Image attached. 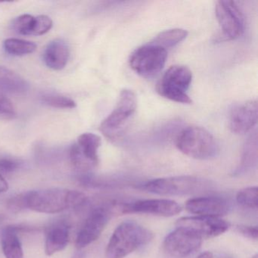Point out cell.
I'll use <instances>...</instances> for the list:
<instances>
[{"mask_svg":"<svg viewBox=\"0 0 258 258\" xmlns=\"http://www.w3.org/2000/svg\"><path fill=\"white\" fill-rule=\"evenodd\" d=\"M25 208L43 214H58L87 203L85 194L76 190L52 188L24 192Z\"/></svg>","mask_w":258,"mask_h":258,"instance_id":"obj_1","label":"cell"},{"mask_svg":"<svg viewBox=\"0 0 258 258\" xmlns=\"http://www.w3.org/2000/svg\"><path fill=\"white\" fill-rule=\"evenodd\" d=\"M153 232L137 222L126 220L117 226L107 244L106 258H124L153 239Z\"/></svg>","mask_w":258,"mask_h":258,"instance_id":"obj_2","label":"cell"},{"mask_svg":"<svg viewBox=\"0 0 258 258\" xmlns=\"http://www.w3.org/2000/svg\"><path fill=\"white\" fill-rule=\"evenodd\" d=\"M139 188L160 196H197L208 194L215 188L212 181L194 176L158 178L139 185Z\"/></svg>","mask_w":258,"mask_h":258,"instance_id":"obj_3","label":"cell"},{"mask_svg":"<svg viewBox=\"0 0 258 258\" xmlns=\"http://www.w3.org/2000/svg\"><path fill=\"white\" fill-rule=\"evenodd\" d=\"M176 146L182 154L197 160L211 159L219 152L218 144L212 134L197 126L182 130L176 138Z\"/></svg>","mask_w":258,"mask_h":258,"instance_id":"obj_4","label":"cell"},{"mask_svg":"<svg viewBox=\"0 0 258 258\" xmlns=\"http://www.w3.org/2000/svg\"><path fill=\"white\" fill-rule=\"evenodd\" d=\"M192 80V73L185 66H173L167 69L157 86L158 94L177 103L191 104L187 94Z\"/></svg>","mask_w":258,"mask_h":258,"instance_id":"obj_5","label":"cell"},{"mask_svg":"<svg viewBox=\"0 0 258 258\" xmlns=\"http://www.w3.org/2000/svg\"><path fill=\"white\" fill-rule=\"evenodd\" d=\"M167 58V49L150 43L134 51L130 66L140 76L152 78L162 71Z\"/></svg>","mask_w":258,"mask_h":258,"instance_id":"obj_6","label":"cell"},{"mask_svg":"<svg viewBox=\"0 0 258 258\" xmlns=\"http://www.w3.org/2000/svg\"><path fill=\"white\" fill-rule=\"evenodd\" d=\"M202 240L193 231L176 226L164 238L163 251L167 258H186L199 250Z\"/></svg>","mask_w":258,"mask_h":258,"instance_id":"obj_7","label":"cell"},{"mask_svg":"<svg viewBox=\"0 0 258 258\" xmlns=\"http://www.w3.org/2000/svg\"><path fill=\"white\" fill-rule=\"evenodd\" d=\"M100 146L99 136L91 133L81 134L70 149L72 165L84 173L96 167L99 162L98 152Z\"/></svg>","mask_w":258,"mask_h":258,"instance_id":"obj_8","label":"cell"},{"mask_svg":"<svg viewBox=\"0 0 258 258\" xmlns=\"http://www.w3.org/2000/svg\"><path fill=\"white\" fill-rule=\"evenodd\" d=\"M111 205H99L90 211L77 235L78 249L87 247L100 237L111 219Z\"/></svg>","mask_w":258,"mask_h":258,"instance_id":"obj_9","label":"cell"},{"mask_svg":"<svg viewBox=\"0 0 258 258\" xmlns=\"http://www.w3.org/2000/svg\"><path fill=\"white\" fill-rule=\"evenodd\" d=\"M137 107L135 93L131 90H122L115 108L101 124L102 134L108 138H113L116 135V131L121 128L135 113Z\"/></svg>","mask_w":258,"mask_h":258,"instance_id":"obj_10","label":"cell"},{"mask_svg":"<svg viewBox=\"0 0 258 258\" xmlns=\"http://www.w3.org/2000/svg\"><path fill=\"white\" fill-rule=\"evenodd\" d=\"M215 14L220 29L229 40L239 38L244 34V16L236 3L230 0L216 2Z\"/></svg>","mask_w":258,"mask_h":258,"instance_id":"obj_11","label":"cell"},{"mask_svg":"<svg viewBox=\"0 0 258 258\" xmlns=\"http://www.w3.org/2000/svg\"><path fill=\"white\" fill-rule=\"evenodd\" d=\"M123 214H152L160 217H170L180 214V205L170 199H144L126 202L120 207Z\"/></svg>","mask_w":258,"mask_h":258,"instance_id":"obj_12","label":"cell"},{"mask_svg":"<svg viewBox=\"0 0 258 258\" xmlns=\"http://www.w3.org/2000/svg\"><path fill=\"white\" fill-rule=\"evenodd\" d=\"M176 226L186 228L199 235L202 239H208L226 232L230 227V223L221 217L191 216L179 219Z\"/></svg>","mask_w":258,"mask_h":258,"instance_id":"obj_13","label":"cell"},{"mask_svg":"<svg viewBox=\"0 0 258 258\" xmlns=\"http://www.w3.org/2000/svg\"><path fill=\"white\" fill-rule=\"evenodd\" d=\"M185 207L190 214L204 217H223L231 210L230 202L225 198L217 196L191 198L185 202Z\"/></svg>","mask_w":258,"mask_h":258,"instance_id":"obj_14","label":"cell"},{"mask_svg":"<svg viewBox=\"0 0 258 258\" xmlns=\"http://www.w3.org/2000/svg\"><path fill=\"white\" fill-rule=\"evenodd\" d=\"M257 100L252 99L236 105L229 114V128L235 134L249 132L257 122Z\"/></svg>","mask_w":258,"mask_h":258,"instance_id":"obj_15","label":"cell"},{"mask_svg":"<svg viewBox=\"0 0 258 258\" xmlns=\"http://www.w3.org/2000/svg\"><path fill=\"white\" fill-rule=\"evenodd\" d=\"M70 226L67 222L57 221L47 228L45 241V253L52 256L67 247L70 239Z\"/></svg>","mask_w":258,"mask_h":258,"instance_id":"obj_16","label":"cell"},{"mask_svg":"<svg viewBox=\"0 0 258 258\" xmlns=\"http://www.w3.org/2000/svg\"><path fill=\"white\" fill-rule=\"evenodd\" d=\"M70 56V51L66 42L61 39L52 40L43 52V61L49 69L61 70L66 67Z\"/></svg>","mask_w":258,"mask_h":258,"instance_id":"obj_17","label":"cell"},{"mask_svg":"<svg viewBox=\"0 0 258 258\" xmlns=\"http://www.w3.org/2000/svg\"><path fill=\"white\" fill-rule=\"evenodd\" d=\"M22 228L11 225L3 230L1 247L6 258H24L22 241L19 236Z\"/></svg>","mask_w":258,"mask_h":258,"instance_id":"obj_18","label":"cell"},{"mask_svg":"<svg viewBox=\"0 0 258 258\" xmlns=\"http://www.w3.org/2000/svg\"><path fill=\"white\" fill-rule=\"evenodd\" d=\"M28 84L10 69L0 66V92L4 94H22L28 91Z\"/></svg>","mask_w":258,"mask_h":258,"instance_id":"obj_19","label":"cell"},{"mask_svg":"<svg viewBox=\"0 0 258 258\" xmlns=\"http://www.w3.org/2000/svg\"><path fill=\"white\" fill-rule=\"evenodd\" d=\"M257 163V149H256V140H250L245 145L241 163L233 172L234 176H240L248 172L251 171L256 167Z\"/></svg>","mask_w":258,"mask_h":258,"instance_id":"obj_20","label":"cell"},{"mask_svg":"<svg viewBox=\"0 0 258 258\" xmlns=\"http://www.w3.org/2000/svg\"><path fill=\"white\" fill-rule=\"evenodd\" d=\"M188 36V32L181 28L167 30L156 36L151 43L161 46L164 49L173 47L183 41Z\"/></svg>","mask_w":258,"mask_h":258,"instance_id":"obj_21","label":"cell"},{"mask_svg":"<svg viewBox=\"0 0 258 258\" xmlns=\"http://www.w3.org/2000/svg\"><path fill=\"white\" fill-rule=\"evenodd\" d=\"M4 46L7 53L16 56L33 53L37 49L35 43L22 39H7L4 41Z\"/></svg>","mask_w":258,"mask_h":258,"instance_id":"obj_22","label":"cell"},{"mask_svg":"<svg viewBox=\"0 0 258 258\" xmlns=\"http://www.w3.org/2000/svg\"><path fill=\"white\" fill-rule=\"evenodd\" d=\"M258 188L256 186L247 187L238 191L236 202L240 206L247 209H257Z\"/></svg>","mask_w":258,"mask_h":258,"instance_id":"obj_23","label":"cell"},{"mask_svg":"<svg viewBox=\"0 0 258 258\" xmlns=\"http://www.w3.org/2000/svg\"><path fill=\"white\" fill-rule=\"evenodd\" d=\"M36 17L31 15H22L15 20L13 28L18 34L33 35L35 27Z\"/></svg>","mask_w":258,"mask_h":258,"instance_id":"obj_24","label":"cell"},{"mask_svg":"<svg viewBox=\"0 0 258 258\" xmlns=\"http://www.w3.org/2000/svg\"><path fill=\"white\" fill-rule=\"evenodd\" d=\"M43 102L46 105L52 108L72 109L77 106L76 102L73 99L58 94H46L43 96Z\"/></svg>","mask_w":258,"mask_h":258,"instance_id":"obj_25","label":"cell"},{"mask_svg":"<svg viewBox=\"0 0 258 258\" xmlns=\"http://www.w3.org/2000/svg\"><path fill=\"white\" fill-rule=\"evenodd\" d=\"M16 109L7 95L0 92V119L13 120L16 117Z\"/></svg>","mask_w":258,"mask_h":258,"instance_id":"obj_26","label":"cell"},{"mask_svg":"<svg viewBox=\"0 0 258 258\" xmlns=\"http://www.w3.org/2000/svg\"><path fill=\"white\" fill-rule=\"evenodd\" d=\"M52 19L46 16H39L37 17V25H36L34 36L43 35L50 31L52 28Z\"/></svg>","mask_w":258,"mask_h":258,"instance_id":"obj_27","label":"cell"},{"mask_svg":"<svg viewBox=\"0 0 258 258\" xmlns=\"http://www.w3.org/2000/svg\"><path fill=\"white\" fill-rule=\"evenodd\" d=\"M21 163L13 158H1L0 159V174H8L16 171L20 167Z\"/></svg>","mask_w":258,"mask_h":258,"instance_id":"obj_28","label":"cell"},{"mask_svg":"<svg viewBox=\"0 0 258 258\" xmlns=\"http://www.w3.org/2000/svg\"><path fill=\"white\" fill-rule=\"evenodd\" d=\"M235 230L245 238L256 241L258 238V229L256 226L238 225L235 226Z\"/></svg>","mask_w":258,"mask_h":258,"instance_id":"obj_29","label":"cell"},{"mask_svg":"<svg viewBox=\"0 0 258 258\" xmlns=\"http://www.w3.org/2000/svg\"><path fill=\"white\" fill-rule=\"evenodd\" d=\"M8 182L4 179V176L0 174V193L6 192V191H8Z\"/></svg>","mask_w":258,"mask_h":258,"instance_id":"obj_30","label":"cell"},{"mask_svg":"<svg viewBox=\"0 0 258 258\" xmlns=\"http://www.w3.org/2000/svg\"><path fill=\"white\" fill-rule=\"evenodd\" d=\"M196 258H214V254L211 251H204L199 253V256Z\"/></svg>","mask_w":258,"mask_h":258,"instance_id":"obj_31","label":"cell"},{"mask_svg":"<svg viewBox=\"0 0 258 258\" xmlns=\"http://www.w3.org/2000/svg\"><path fill=\"white\" fill-rule=\"evenodd\" d=\"M73 258H85V255L82 253V252H78V253L73 256Z\"/></svg>","mask_w":258,"mask_h":258,"instance_id":"obj_32","label":"cell"},{"mask_svg":"<svg viewBox=\"0 0 258 258\" xmlns=\"http://www.w3.org/2000/svg\"><path fill=\"white\" fill-rule=\"evenodd\" d=\"M218 258H233L232 256H229L228 254H220V256H218Z\"/></svg>","mask_w":258,"mask_h":258,"instance_id":"obj_33","label":"cell"},{"mask_svg":"<svg viewBox=\"0 0 258 258\" xmlns=\"http://www.w3.org/2000/svg\"><path fill=\"white\" fill-rule=\"evenodd\" d=\"M4 220V217L3 215H0V223H2L3 220Z\"/></svg>","mask_w":258,"mask_h":258,"instance_id":"obj_34","label":"cell"},{"mask_svg":"<svg viewBox=\"0 0 258 258\" xmlns=\"http://www.w3.org/2000/svg\"><path fill=\"white\" fill-rule=\"evenodd\" d=\"M258 257V256H257V254H255L254 256H252V258H257Z\"/></svg>","mask_w":258,"mask_h":258,"instance_id":"obj_35","label":"cell"}]
</instances>
